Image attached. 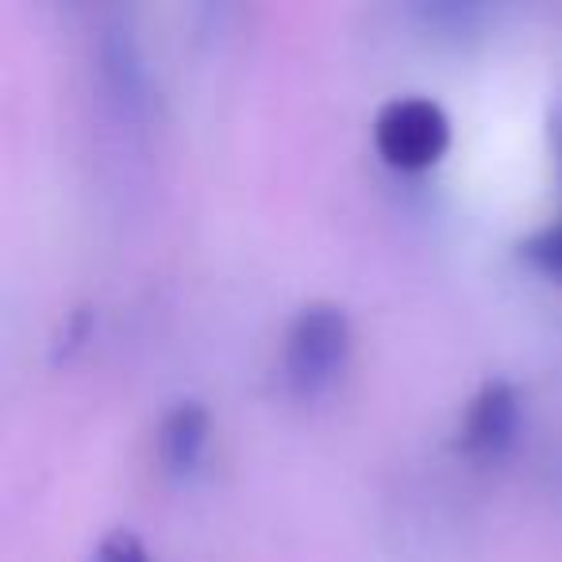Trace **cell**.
Listing matches in <instances>:
<instances>
[{
  "instance_id": "1",
  "label": "cell",
  "mask_w": 562,
  "mask_h": 562,
  "mask_svg": "<svg viewBox=\"0 0 562 562\" xmlns=\"http://www.w3.org/2000/svg\"><path fill=\"white\" fill-rule=\"evenodd\" d=\"M351 359V316L331 301H313L293 316L281 347V370L297 397L331 390Z\"/></svg>"
},
{
  "instance_id": "2",
  "label": "cell",
  "mask_w": 562,
  "mask_h": 562,
  "mask_svg": "<svg viewBox=\"0 0 562 562\" xmlns=\"http://www.w3.org/2000/svg\"><path fill=\"white\" fill-rule=\"evenodd\" d=\"M374 147L393 170H431L451 147V116L431 97H393L374 116Z\"/></svg>"
},
{
  "instance_id": "3",
  "label": "cell",
  "mask_w": 562,
  "mask_h": 562,
  "mask_svg": "<svg viewBox=\"0 0 562 562\" xmlns=\"http://www.w3.org/2000/svg\"><path fill=\"white\" fill-rule=\"evenodd\" d=\"M520 428V390L505 378H490L482 390L470 397L459 420V451L474 459H497Z\"/></svg>"
},
{
  "instance_id": "4",
  "label": "cell",
  "mask_w": 562,
  "mask_h": 562,
  "mask_svg": "<svg viewBox=\"0 0 562 562\" xmlns=\"http://www.w3.org/2000/svg\"><path fill=\"white\" fill-rule=\"evenodd\" d=\"M209 408L201 401H178L166 408L162 424H158V459L170 474H189L201 462L204 447H209Z\"/></svg>"
},
{
  "instance_id": "5",
  "label": "cell",
  "mask_w": 562,
  "mask_h": 562,
  "mask_svg": "<svg viewBox=\"0 0 562 562\" xmlns=\"http://www.w3.org/2000/svg\"><path fill=\"white\" fill-rule=\"evenodd\" d=\"M520 255L528 266H536L539 273L562 281V216H554L551 224H543L536 235L520 243Z\"/></svg>"
},
{
  "instance_id": "6",
  "label": "cell",
  "mask_w": 562,
  "mask_h": 562,
  "mask_svg": "<svg viewBox=\"0 0 562 562\" xmlns=\"http://www.w3.org/2000/svg\"><path fill=\"white\" fill-rule=\"evenodd\" d=\"M104 74L112 78V89H116L120 97H135L139 93V58H135L132 43L120 40L116 47H104Z\"/></svg>"
},
{
  "instance_id": "7",
  "label": "cell",
  "mask_w": 562,
  "mask_h": 562,
  "mask_svg": "<svg viewBox=\"0 0 562 562\" xmlns=\"http://www.w3.org/2000/svg\"><path fill=\"white\" fill-rule=\"evenodd\" d=\"M89 562H150V554H147V547H143V539L135 536V531L116 528V531H109L101 543H97V551H93V559H89Z\"/></svg>"
},
{
  "instance_id": "8",
  "label": "cell",
  "mask_w": 562,
  "mask_h": 562,
  "mask_svg": "<svg viewBox=\"0 0 562 562\" xmlns=\"http://www.w3.org/2000/svg\"><path fill=\"white\" fill-rule=\"evenodd\" d=\"M551 139H554V150H559V170H562V109L551 112Z\"/></svg>"
}]
</instances>
